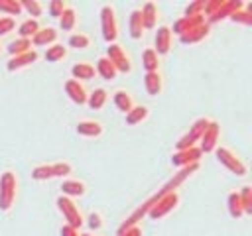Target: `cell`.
<instances>
[{
	"label": "cell",
	"mask_w": 252,
	"mask_h": 236,
	"mask_svg": "<svg viewBox=\"0 0 252 236\" xmlns=\"http://www.w3.org/2000/svg\"><path fill=\"white\" fill-rule=\"evenodd\" d=\"M112 102H114V106H116L120 112H124V114L134 106V98H132V94H130L126 88H116V90L112 92Z\"/></svg>",
	"instance_id": "cell-25"
},
{
	"label": "cell",
	"mask_w": 252,
	"mask_h": 236,
	"mask_svg": "<svg viewBox=\"0 0 252 236\" xmlns=\"http://www.w3.org/2000/svg\"><path fill=\"white\" fill-rule=\"evenodd\" d=\"M102 132H104V128H102V122H98V120H81V122H77V134L79 136L98 138Z\"/></svg>",
	"instance_id": "cell-23"
},
{
	"label": "cell",
	"mask_w": 252,
	"mask_h": 236,
	"mask_svg": "<svg viewBox=\"0 0 252 236\" xmlns=\"http://www.w3.org/2000/svg\"><path fill=\"white\" fill-rule=\"evenodd\" d=\"M197 169H199V163H193V165H187V167L179 169V171H177V173H175V175H173V177H171V179H169V181H167V183H165L158 193H154V195H152L144 205H140V206H138V208L128 216V220H124V222H122V226L118 228V232H122V230H126V228H130V226H136V224L142 220V216H146L148 208H150V206H152V205H154L161 195H165V193H169V191H177V187H179V185H181L189 175H193Z\"/></svg>",
	"instance_id": "cell-1"
},
{
	"label": "cell",
	"mask_w": 252,
	"mask_h": 236,
	"mask_svg": "<svg viewBox=\"0 0 252 236\" xmlns=\"http://www.w3.org/2000/svg\"><path fill=\"white\" fill-rule=\"evenodd\" d=\"M81 236H91V234L89 232H81Z\"/></svg>",
	"instance_id": "cell-46"
},
{
	"label": "cell",
	"mask_w": 252,
	"mask_h": 236,
	"mask_svg": "<svg viewBox=\"0 0 252 236\" xmlns=\"http://www.w3.org/2000/svg\"><path fill=\"white\" fill-rule=\"evenodd\" d=\"M55 205H57V210L61 212V216H63V220H65L67 226H71V228H75V230H79V228L83 226V222H85L83 212H81L79 205H77L73 199L59 195V197L55 199Z\"/></svg>",
	"instance_id": "cell-3"
},
{
	"label": "cell",
	"mask_w": 252,
	"mask_h": 236,
	"mask_svg": "<svg viewBox=\"0 0 252 236\" xmlns=\"http://www.w3.org/2000/svg\"><path fill=\"white\" fill-rule=\"evenodd\" d=\"M63 87H65L67 96H69L75 104H79V106L87 104V96H89V92H87V88H85L83 83H79V81H75V79H69V81H65Z\"/></svg>",
	"instance_id": "cell-17"
},
{
	"label": "cell",
	"mask_w": 252,
	"mask_h": 236,
	"mask_svg": "<svg viewBox=\"0 0 252 236\" xmlns=\"http://www.w3.org/2000/svg\"><path fill=\"white\" fill-rule=\"evenodd\" d=\"M87 224H89L91 230H100V228L104 226V218H102L100 212L93 210V212H89V216H87Z\"/></svg>",
	"instance_id": "cell-41"
},
{
	"label": "cell",
	"mask_w": 252,
	"mask_h": 236,
	"mask_svg": "<svg viewBox=\"0 0 252 236\" xmlns=\"http://www.w3.org/2000/svg\"><path fill=\"white\" fill-rule=\"evenodd\" d=\"M71 75H73L75 81L83 83V81H91L96 75V71H94V65L93 63H89V61H77L71 67Z\"/></svg>",
	"instance_id": "cell-22"
},
{
	"label": "cell",
	"mask_w": 252,
	"mask_h": 236,
	"mask_svg": "<svg viewBox=\"0 0 252 236\" xmlns=\"http://www.w3.org/2000/svg\"><path fill=\"white\" fill-rule=\"evenodd\" d=\"M142 67L146 69V73L159 71V55L154 51V47L144 49V53H142Z\"/></svg>",
	"instance_id": "cell-30"
},
{
	"label": "cell",
	"mask_w": 252,
	"mask_h": 236,
	"mask_svg": "<svg viewBox=\"0 0 252 236\" xmlns=\"http://www.w3.org/2000/svg\"><path fill=\"white\" fill-rule=\"evenodd\" d=\"M18 195V177L12 169L2 171L0 175V210H10Z\"/></svg>",
	"instance_id": "cell-2"
},
{
	"label": "cell",
	"mask_w": 252,
	"mask_h": 236,
	"mask_svg": "<svg viewBox=\"0 0 252 236\" xmlns=\"http://www.w3.org/2000/svg\"><path fill=\"white\" fill-rule=\"evenodd\" d=\"M242 8H244V2H242V0H224V4H222L213 16L207 18V24L211 26V24H215V22L228 20L234 12H238V10H242Z\"/></svg>",
	"instance_id": "cell-13"
},
{
	"label": "cell",
	"mask_w": 252,
	"mask_h": 236,
	"mask_svg": "<svg viewBox=\"0 0 252 236\" xmlns=\"http://www.w3.org/2000/svg\"><path fill=\"white\" fill-rule=\"evenodd\" d=\"M73 171L71 163L57 161V163H41L32 169V177L35 181H47V179H63Z\"/></svg>",
	"instance_id": "cell-4"
},
{
	"label": "cell",
	"mask_w": 252,
	"mask_h": 236,
	"mask_svg": "<svg viewBox=\"0 0 252 236\" xmlns=\"http://www.w3.org/2000/svg\"><path fill=\"white\" fill-rule=\"evenodd\" d=\"M104 57L114 65V69L118 73H124L126 75V73L132 71V57H130V53L120 43H108Z\"/></svg>",
	"instance_id": "cell-9"
},
{
	"label": "cell",
	"mask_w": 252,
	"mask_h": 236,
	"mask_svg": "<svg viewBox=\"0 0 252 236\" xmlns=\"http://www.w3.org/2000/svg\"><path fill=\"white\" fill-rule=\"evenodd\" d=\"M94 71H96V75H98L100 79H104V81H114V79H116V75H118V71L114 69V65H112L104 55L96 59Z\"/></svg>",
	"instance_id": "cell-26"
},
{
	"label": "cell",
	"mask_w": 252,
	"mask_h": 236,
	"mask_svg": "<svg viewBox=\"0 0 252 236\" xmlns=\"http://www.w3.org/2000/svg\"><path fill=\"white\" fill-rule=\"evenodd\" d=\"M0 12L6 14L8 18L20 16L22 14V4H20V0H0Z\"/></svg>",
	"instance_id": "cell-38"
},
{
	"label": "cell",
	"mask_w": 252,
	"mask_h": 236,
	"mask_svg": "<svg viewBox=\"0 0 252 236\" xmlns=\"http://www.w3.org/2000/svg\"><path fill=\"white\" fill-rule=\"evenodd\" d=\"M215 157H217V161H219L222 167H226L230 173H234V175H238V177H244V175L248 173L246 163H244L230 148L217 146V148H215Z\"/></svg>",
	"instance_id": "cell-5"
},
{
	"label": "cell",
	"mask_w": 252,
	"mask_h": 236,
	"mask_svg": "<svg viewBox=\"0 0 252 236\" xmlns=\"http://www.w3.org/2000/svg\"><path fill=\"white\" fill-rule=\"evenodd\" d=\"M144 88L150 96H158L163 90V77L159 71L156 73H146L144 75Z\"/></svg>",
	"instance_id": "cell-24"
},
{
	"label": "cell",
	"mask_w": 252,
	"mask_h": 236,
	"mask_svg": "<svg viewBox=\"0 0 252 236\" xmlns=\"http://www.w3.org/2000/svg\"><path fill=\"white\" fill-rule=\"evenodd\" d=\"M57 22H59V28L63 31H73L77 28V12H75V8L73 6H67L63 10V14L57 18Z\"/></svg>",
	"instance_id": "cell-28"
},
{
	"label": "cell",
	"mask_w": 252,
	"mask_h": 236,
	"mask_svg": "<svg viewBox=\"0 0 252 236\" xmlns=\"http://www.w3.org/2000/svg\"><path fill=\"white\" fill-rule=\"evenodd\" d=\"M0 53H2V43H0Z\"/></svg>",
	"instance_id": "cell-47"
},
{
	"label": "cell",
	"mask_w": 252,
	"mask_h": 236,
	"mask_svg": "<svg viewBox=\"0 0 252 236\" xmlns=\"http://www.w3.org/2000/svg\"><path fill=\"white\" fill-rule=\"evenodd\" d=\"M30 49H33V47H32V39H26V37H16V39H12V41L6 45V51L10 53V57L22 55V53H26V51H30Z\"/></svg>",
	"instance_id": "cell-31"
},
{
	"label": "cell",
	"mask_w": 252,
	"mask_h": 236,
	"mask_svg": "<svg viewBox=\"0 0 252 236\" xmlns=\"http://www.w3.org/2000/svg\"><path fill=\"white\" fill-rule=\"evenodd\" d=\"M171 39H173V33H171V28L169 26H158V31L154 35V51L158 55H167L169 49H171Z\"/></svg>",
	"instance_id": "cell-12"
},
{
	"label": "cell",
	"mask_w": 252,
	"mask_h": 236,
	"mask_svg": "<svg viewBox=\"0 0 252 236\" xmlns=\"http://www.w3.org/2000/svg\"><path fill=\"white\" fill-rule=\"evenodd\" d=\"M205 22H207V18H205V16H191V18L181 16L179 20H175V22H173L171 33H175V35H183V33H185V31H189L191 28L201 26V24H205Z\"/></svg>",
	"instance_id": "cell-20"
},
{
	"label": "cell",
	"mask_w": 252,
	"mask_h": 236,
	"mask_svg": "<svg viewBox=\"0 0 252 236\" xmlns=\"http://www.w3.org/2000/svg\"><path fill=\"white\" fill-rule=\"evenodd\" d=\"M59 234H61V236H81V232H79V230H75V228H71V226H67V224H63V226H61Z\"/></svg>",
	"instance_id": "cell-45"
},
{
	"label": "cell",
	"mask_w": 252,
	"mask_h": 236,
	"mask_svg": "<svg viewBox=\"0 0 252 236\" xmlns=\"http://www.w3.org/2000/svg\"><path fill=\"white\" fill-rule=\"evenodd\" d=\"M209 33H211V26L205 22V24H201V26L191 28V30H189V31H185L183 35H179V41H181L183 45L201 43L203 39H207V37H209Z\"/></svg>",
	"instance_id": "cell-16"
},
{
	"label": "cell",
	"mask_w": 252,
	"mask_h": 236,
	"mask_svg": "<svg viewBox=\"0 0 252 236\" xmlns=\"http://www.w3.org/2000/svg\"><path fill=\"white\" fill-rule=\"evenodd\" d=\"M142 22H144V30H156L158 22H159V8L156 2H146L142 8Z\"/></svg>",
	"instance_id": "cell-18"
},
{
	"label": "cell",
	"mask_w": 252,
	"mask_h": 236,
	"mask_svg": "<svg viewBox=\"0 0 252 236\" xmlns=\"http://www.w3.org/2000/svg\"><path fill=\"white\" fill-rule=\"evenodd\" d=\"M20 4H22V12H28L33 20L41 18V14H43L41 2H37V0H20Z\"/></svg>",
	"instance_id": "cell-37"
},
{
	"label": "cell",
	"mask_w": 252,
	"mask_h": 236,
	"mask_svg": "<svg viewBox=\"0 0 252 236\" xmlns=\"http://www.w3.org/2000/svg\"><path fill=\"white\" fill-rule=\"evenodd\" d=\"M61 195L63 197H69V199H77V197H83L87 193V185L81 181V179H63L61 181Z\"/></svg>",
	"instance_id": "cell-19"
},
{
	"label": "cell",
	"mask_w": 252,
	"mask_h": 236,
	"mask_svg": "<svg viewBox=\"0 0 252 236\" xmlns=\"http://www.w3.org/2000/svg\"><path fill=\"white\" fill-rule=\"evenodd\" d=\"M177 205H179V193H177V191H169V193L161 195V197L148 208L146 214H148L150 218H154V220H159V218L167 216L173 208H177Z\"/></svg>",
	"instance_id": "cell-8"
},
{
	"label": "cell",
	"mask_w": 252,
	"mask_h": 236,
	"mask_svg": "<svg viewBox=\"0 0 252 236\" xmlns=\"http://www.w3.org/2000/svg\"><path fill=\"white\" fill-rule=\"evenodd\" d=\"M209 122H211V118H207V116L197 118V120L189 126V130L175 142V151H179V149H189V148L197 146V142L201 140V136H203V132L207 130Z\"/></svg>",
	"instance_id": "cell-6"
},
{
	"label": "cell",
	"mask_w": 252,
	"mask_h": 236,
	"mask_svg": "<svg viewBox=\"0 0 252 236\" xmlns=\"http://www.w3.org/2000/svg\"><path fill=\"white\" fill-rule=\"evenodd\" d=\"M57 37H59V31L51 26H45V28H39L35 31V35L32 37V47H49L53 43H57Z\"/></svg>",
	"instance_id": "cell-15"
},
{
	"label": "cell",
	"mask_w": 252,
	"mask_h": 236,
	"mask_svg": "<svg viewBox=\"0 0 252 236\" xmlns=\"http://www.w3.org/2000/svg\"><path fill=\"white\" fill-rule=\"evenodd\" d=\"M230 22H234V24H242V26H250L252 24V4H246L242 10H238V12H234L230 18H228Z\"/></svg>",
	"instance_id": "cell-36"
},
{
	"label": "cell",
	"mask_w": 252,
	"mask_h": 236,
	"mask_svg": "<svg viewBox=\"0 0 252 236\" xmlns=\"http://www.w3.org/2000/svg\"><path fill=\"white\" fill-rule=\"evenodd\" d=\"M106 102H108V90L102 88V87L94 88V90L89 92V96H87V104H89V108H93V110H100V108H104Z\"/></svg>",
	"instance_id": "cell-27"
},
{
	"label": "cell",
	"mask_w": 252,
	"mask_h": 236,
	"mask_svg": "<svg viewBox=\"0 0 252 236\" xmlns=\"http://www.w3.org/2000/svg\"><path fill=\"white\" fill-rule=\"evenodd\" d=\"M100 31H102V39L106 43H116L118 37V20H116V12L110 4L100 6Z\"/></svg>",
	"instance_id": "cell-7"
},
{
	"label": "cell",
	"mask_w": 252,
	"mask_h": 236,
	"mask_svg": "<svg viewBox=\"0 0 252 236\" xmlns=\"http://www.w3.org/2000/svg\"><path fill=\"white\" fill-rule=\"evenodd\" d=\"M238 197H240L244 214H252V185H244V187L238 191Z\"/></svg>",
	"instance_id": "cell-39"
},
{
	"label": "cell",
	"mask_w": 252,
	"mask_h": 236,
	"mask_svg": "<svg viewBox=\"0 0 252 236\" xmlns=\"http://www.w3.org/2000/svg\"><path fill=\"white\" fill-rule=\"evenodd\" d=\"M39 28H41V26H39V22H37V20H33V18H26V20H24V22H20V26H18V37L32 39Z\"/></svg>",
	"instance_id": "cell-33"
},
{
	"label": "cell",
	"mask_w": 252,
	"mask_h": 236,
	"mask_svg": "<svg viewBox=\"0 0 252 236\" xmlns=\"http://www.w3.org/2000/svg\"><path fill=\"white\" fill-rule=\"evenodd\" d=\"M67 45L71 49H89L91 47V37L83 31H73L67 39Z\"/></svg>",
	"instance_id": "cell-35"
},
{
	"label": "cell",
	"mask_w": 252,
	"mask_h": 236,
	"mask_svg": "<svg viewBox=\"0 0 252 236\" xmlns=\"http://www.w3.org/2000/svg\"><path fill=\"white\" fill-rule=\"evenodd\" d=\"M219 138H220V124L217 122V120H211L209 122V126H207V130L203 132V136H201V146H199V149H201V153H211V151H215V148L219 146Z\"/></svg>",
	"instance_id": "cell-10"
},
{
	"label": "cell",
	"mask_w": 252,
	"mask_h": 236,
	"mask_svg": "<svg viewBox=\"0 0 252 236\" xmlns=\"http://www.w3.org/2000/svg\"><path fill=\"white\" fill-rule=\"evenodd\" d=\"M226 206H228V214H230L232 218L244 216V208H242L238 191H230V193H228V197H226Z\"/></svg>",
	"instance_id": "cell-34"
},
{
	"label": "cell",
	"mask_w": 252,
	"mask_h": 236,
	"mask_svg": "<svg viewBox=\"0 0 252 236\" xmlns=\"http://www.w3.org/2000/svg\"><path fill=\"white\" fill-rule=\"evenodd\" d=\"M148 116H150V110H148V106H144V104H134V106H132V108L126 112V124H130V126H136V124L144 122Z\"/></svg>",
	"instance_id": "cell-29"
},
{
	"label": "cell",
	"mask_w": 252,
	"mask_h": 236,
	"mask_svg": "<svg viewBox=\"0 0 252 236\" xmlns=\"http://www.w3.org/2000/svg\"><path fill=\"white\" fill-rule=\"evenodd\" d=\"M67 6H69V4H65L63 0H51V2L47 4V12H49L51 18H59Z\"/></svg>",
	"instance_id": "cell-42"
},
{
	"label": "cell",
	"mask_w": 252,
	"mask_h": 236,
	"mask_svg": "<svg viewBox=\"0 0 252 236\" xmlns=\"http://www.w3.org/2000/svg\"><path fill=\"white\" fill-rule=\"evenodd\" d=\"M203 10H205V0H195V2H191V4L185 6L183 16H185V18H191V16H203Z\"/></svg>",
	"instance_id": "cell-40"
},
{
	"label": "cell",
	"mask_w": 252,
	"mask_h": 236,
	"mask_svg": "<svg viewBox=\"0 0 252 236\" xmlns=\"http://www.w3.org/2000/svg\"><path fill=\"white\" fill-rule=\"evenodd\" d=\"M37 59H39V53H37L35 49H30V51H26V53H22V55L10 57L8 63H6V69H8L10 73H14V71H20V69H26V67L33 65Z\"/></svg>",
	"instance_id": "cell-14"
},
{
	"label": "cell",
	"mask_w": 252,
	"mask_h": 236,
	"mask_svg": "<svg viewBox=\"0 0 252 236\" xmlns=\"http://www.w3.org/2000/svg\"><path fill=\"white\" fill-rule=\"evenodd\" d=\"M128 31H130V37L132 39H142L146 30H144V22H142V12L140 8H134L130 12V18H128Z\"/></svg>",
	"instance_id": "cell-21"
},
{
	"label": "cell",
	"mask_w": 252,
	"mask_h": 236,
	"mask_svg": "<svg viewBox=\"0 0 252 236\" xmlns=\"http://www.w3.org/2000/svg\"><path fill=\"white\" fill-rule=\"evenodd\" d=\"M201 155H203V153H201V149H199L197 146H193V148H189V149H179V151H173V155H171V165L183 169V167H187V165L199 163Z\"/></svg>",
	"instance_id": "cell-11"
},
{
	"label": "cell",
	"mask_w": 252,
	"mask_h": 236,
	"mask_svg": "<svg viewBox=\"0 0 252 236\" xmlns=\"http://www.w3.org/2000/svg\"><path fill=\"white\" fill-rule=\"evenodd\" d=\"M67 53H69V49H67L63 43H53V45H49V47L45 49L43 57H45V61H49V63H57V61H63V59L67 57Z\"/></svg>",
	"instance_id": "cell-32"
},
{
	"label": "cell",
	"mask_w": 252,
	"mask_h": 236,
	"mask_svg": "<svg viewBox=\"0 0 252 236\" xmlns=\"http://www.w3.org/2000/svg\"><path fill=\"white\" fill-rule=\"evenodd\" d=\"M118 236H142V228L136 224V226H130V228L118 232Z\"/></svg>",
	"instance_id": "cell-44"
},
{
	"label": "cell",
	"mask_w": 252,
	"mask_h": 236,
	"mask_svg": "<svg viewBox=\"0 0 252 236\" xmlns=\"http://www.w3.org/2000/svg\"><path fill=\"white\" fill-rule=\"evenodd\" d=\"M16 28V20L14 18H8V16H0V37L8 35L10 31H14Z\"/></svg>",
	"instance_id": "cell-43"
}]
</instances>
